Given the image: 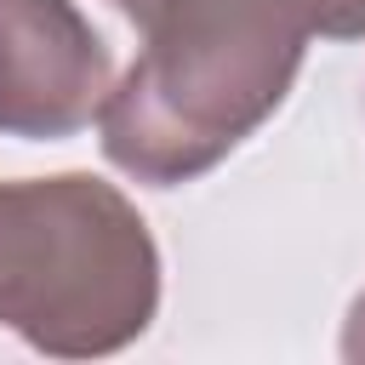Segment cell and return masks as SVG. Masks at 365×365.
<instances>
[{
	"label": "cell",
	"instance_id": "cell-1",
	"mask_svg": "<svg viewBox=\"0 0 365 365\" xmlns=\"http://www.w3.org/2000/svg\"><path fill=\"white\" fill-rule=\"evenodd\" d=\"M143 29L137 63L97 108L114 171L182 188L257 137L297 86L308 23L297 0H108Z\"/></svg>",
	"mask_w": 365,
	"mask_h": 365
},
{
	"label": "cell",
	"instance_id": "cell-2",
	"mask_svg": "<svg viewBox=\"0 0 365 365\" xmlns=\"http://www.w3.org/2000/svg\"><path fill=\"white\" fill-rule=\"evenodd\" d=\"M160 314V245L91 171L0 182V325L46 359L131 348Z\"/></svg>",
	"mask_w": 365,
	"mask_h": 365
},
{
	"label": "cell",
	"instance_id": "cell-3",
	"mask_svg": "<svg viewBox=\"0 0 365 365\" xmlns=\"http://www.w3.org/2000/svg\"><path fill=\"white\" fill-rule=\"evenodd\" d=\"M108 86L114 57L74 0H0V137H74Z\"/></svg>",
	"mask_w": 365,
	"mask_h": 365
},
{
	"label": "cell",
	"instance_id": "cell-4",
	"mask_svg": "<svg viewBox=\"0 0 365 365\" xmlns=\"http://www.w3.org/2000/svg\"><path fill=\"white\" fill-rule=\"evenodd\" d=\"M308 34L319 40H365V0H297Z\"/></svg>",
	"mask_w": 365,
	"mask_h": 365
},
{
	"label": "cell",
	"instance_id": "cell-5",
	"mask_svg": "<svg viewBox=\"0 0 365 365\" xmlns=\"http://www.w3.org/2000/svg\"><path fill=\"white\" fill-rule=\"evenodd\" d=\"M342 359L348 365H365V291L354 297V308L342 319Z\"/></svg>",
	"mask_w": 365,
	"mask_h": 365
}]
</instances>
